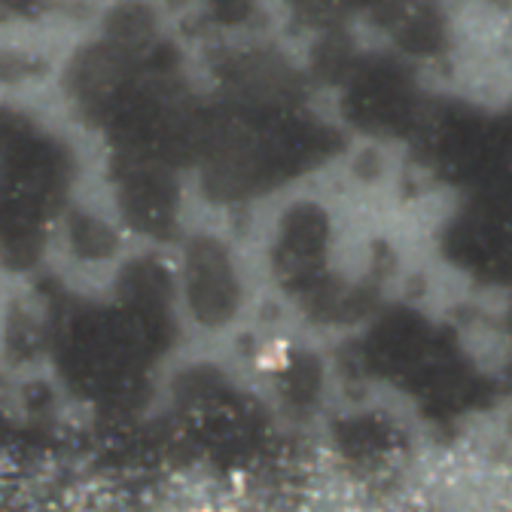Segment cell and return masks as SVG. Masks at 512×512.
I'll return each instance as SVG.
<instances>
[{"instance_id": "7a4b0ae2", "label": "cell", "mask_w": 512, "mask_h": 512, "mask_svg": "<svg viewBox=\"0 0 512 512\" xmlns=\"http://www.w3.org/2000/svg\"><path fill=\"white\" fill-rule=\"evenodd\" d=\"M397 40L409 52H436L442 43V22L430 7H403L397 13Z\"/></svg>"}, {"instance_id": "277c9868", "label": "cell", "mask_w": 512, "mask_h": 512, "mask_svg": "<svg viewBox=\"0 0 512 512\" xmlns=\"http://www.w3.org/2000/svg\"><path fill=\"white\" fill-rule=\"evenodd\" d=\"M211 7H214V13H217L220 19H226V22H238V19H244V16H247L250 0H211Z\"/></svg>"}, {"instance_id": "6da1fadb", "label": "cell", "mask_w": 512, "mask_h": 512, "mask_svg": "<svg viewBox=\"0 0 512 512\" xmlns=\"http://www.w3.org/2000/svg\"><path fill=\"white\" fill-rule=\"evenodd\" d=\"M412 107V83L406 71L388 61H375L363 68L348 95V116L363 128H381V132H400L409 125Z\"/></svg>"}, {"instance_id": "5b68a950", "label": "cell", "mask_w": 512, "mask_h": 512, "mask_svg": "<svg viewBox=\"0 0 512 512\" xmlns=\"http://www.w3.org/2000/svg\"><path fill=\"white\" fill-rule=\"evenodd\" d=\"M0 4H7L10 10H25V7L31 4V0H0Z\"/></svg>"}, {"instance_id": "3957f363", "label": "cell", "mask_w": 512, "mask_h": 512, "mask_svg": "<svg viewBox=\"0 0 512 512\" xmlns=\"http://www.w3.org/2000/svg\"><path fill=\"white\" fill-rule=\"evenodd\" d=\"M293 4L308 22H333L336 16H342L351 0H293Z\"/></svg>"}]
</instances>
